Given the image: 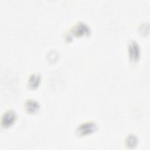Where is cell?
Instances as JSON below:
<instances>
[{
	"label": "cell",
	"instance_id": "obj_5",
	"mask_svg": "<svg viewBox=\"0 0 150 150\" xmlns=\"http://www.w3.org/2000/svg\"><path fill=\"white\" fill-rule=\"evenodd\" d=\"M40 105L39 103L34 100H27L25 103V108L29 112H35L39 109Z\"/></svg>",
	"mask_w": 150,
	"mask_h": 150
},
{
	"label": "cell",
	"instance_id": "obj_3",
	"mask_svg": "<svg viewBox=\"0 0 150 150\" xmlns=\"http://www.w3.org/2000/svg\"><path fill=\"white\" fill-rule=\"evenodd\" d=\"M128 53L130 60L133 62H136L138 60L139 58L140 52L139 48L134 40H131L128 45Z\"/></svg>",
	"mask_w": 150,
	"mask_h": 150
},
{
	"label": "cell",
	"instance_id": "obj_7",
	"mask_svg": "<svg viewBox=\"0 0 150 150\" xmlns=\"http://www.w3.org/2000/svg\"><path fill=\"white\" fill-rule=\"evenodd\" d=\"M125 142L127 146H128L129 148H132L135 146H137V144L138 142V139L135 135L130 134L127 137Z\"/></svg>",
	"mask_w": 150,
	"mask_h": 150
},
{
	"label": "cell",
	"instance_id": "obj_4",
	"mask_svg": "<svg viewBox=\"0 0 150 150\" xmlns=\"http://www.w3.org/2000/svg\"><path fill=\"white\" fill-rule=\"evenodd\" d=\"M73 32L77 36H82L88 33L89 29L85 24L79 23L74 26V28L73 29Z\"/></svg>",
	"mask_w": 150,
	"mask_h": 150
},
{
	"label": "cell",
	"instance_id": "obj_2",
	"mask_svg": "<svg viewBox=\"0 0 150 150\" xmlns=\"http://www.w3.org/2000/svg\"><path fill=\"white\" fill-rule=\"evenodd\" d=\"M16 119V115L12 110L6 111L2 116L1 125L3 127H8L12 125Z\"/></svg>",
	"mask_w": 150,
	"mask_h": 150
},
{
	"label": "cell",
	"instance_id": "obj_6",
	"mask_svg": "<svg viewBox=\"0 0 150 150\" xmlns=\"http://www.w3.org/2000/svg\"><path fill=\"white\" fill-rule=\"evenodd\" d=\"M40 81V77L39 74L34 73L30 76L29 79L28 84L29 87H30L31 88H35L39 86Z\"/></svg>",
	"mask_w": 150,
	"mask_h": 150
},
{
	"label": "cell",
	"instance_id": "obj_1",
	"mask_svg": "<svg viewBox=\"0 0 150 150\" xmlns=\"http://www.w3.org/2000/svg\"><path fill=\"white\" fill-rule=\"evenodd\" d=\"M97 128V125L93 122H87L80 125L77 129L76 132L79 136L83 137L94 132Z\"/></svg>",
	"mask_w": 150,
	"mask_h": 150
}]
</instances>
